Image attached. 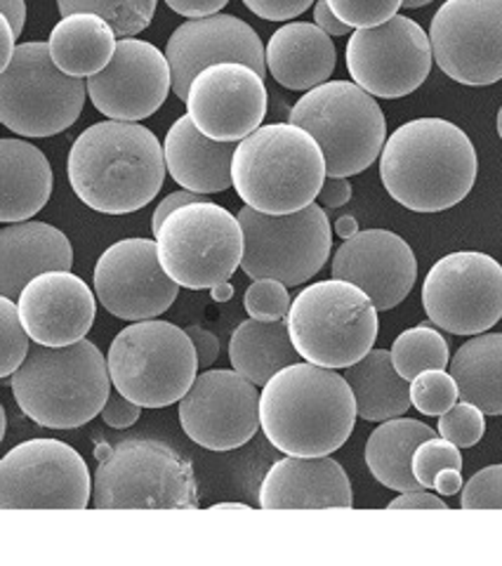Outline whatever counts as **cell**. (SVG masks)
Returning <instances> with one entry per match:
<instances>
[{
	"label": "cell",
	"mask_w": 502,
	"mask_h": 566,
	"mask_svg": "<svg viewBox=\"0 0 502 566\" xmlns=\"http://www.w3.org/2000/svg\"><path fill=\"white\" fill-rule=\"evenodd\" d=\"M166 151L139 123L102 120L85 128L66 158L76 197L104 216H128L151 203L166 180Z\"/></svg>",
	"instance_id": "obj_1"
},
{
	"label": "cell",
	"mask_w": 502,
	"mask_h": 566,
	"mask_svg": "<svg viewBox=\"0 0 502 566\" xmlns=\"http://www.w3.org/2000/svg\"><path fill=\"white\" fill-rule=\"evenodd\" d=\"M479 158L470 135L446 118H416L394 130L380 154L389 197L414 212H441L468 199Z\"/></svg>",
	"instance_id": "obj_2"
},
{
	"label": "cell",
	"mask_w": 502,
	"mask_h": 566,
	"mask_svg": "<svg viewBox=\"0 0 502 566\" xmlns=\"http://www.w3.org/2000/svg\"><path fill=\"white\" fill-rule=\"evenodd\" d=\"M358 411L345 376L295 361L262 387L260 422L269 444L285 455H331L347 444Z\"/></svg>",
	"instance_id": "obj_3"
},
{
	"label": "cell",
	"mask_w": 502,
	"mask_h": 566,
	"mask_svg": "<svg viewBox=\"0 0 502 566\" xmlns=\"http://www.w3.org/2000/svg\"><path fill=\"white\" fill-rule=\"evenodd\" d=\"M6 382L22 413L48 430H76L100 416L114 385L109 361L85 338L64 347L33 343Z\"/></svg>",
	"instance_id": "obj_4"
},
{
	"label": "cell",
	"mask_w": 502,
	"mask_h": 566,
	"mask_svg": "<svg viewBox=\"0 0 502 566\" xmlns=\"http://www.w3.org/2000/svg\"><path fill=\"white\" fill-rule=\"evenodd\" d=\"M231 177L243 206L289 216L318 199L328 170L312 133L293 123H269L239 142Z\"/></svg>",
	"instance_id": "obj_5"
},
{
	"label": "cell",
	"mask_w": 502,
	"mask_h": 566,
	"mask_svg": "<svg viewBox=\"0 0 502 566\" xmlns=\"http://www.w3.org/2000/svg\"><path fill=\"white\" fill-rule=\"evenodd\" d=\"M285 322L300 357L326 368L362 361L380 331L378 307L370 295L335 276L302 289Z\"/></svg>",
	"instance_id": "obj_6"
},
{
	"label": "cell",
	"mask_w": 502,
	"mask_h": 566,
	"mask_svg": "<svg viewBox=\"0 0 502 566\" xmlns=\"http://www.w3.org/2000/svg\"><path fill=\"white\" fill-rule=\"evenodd\" d=\"M289 123L314 135L326 156L328 177L368 170L387 142V120L378 99L354 81L312 87L293 104Z\"/></svg>",
	"instance_id": "obj_7"
},
{
	"label": "cell",
	"mask_w": 502,
	"mask_h": 566,
	"mask_svg": "<svg viewBox=\"0 0 502 566\" xmlns=\"http://www.w3.org/2000/svg\"><path fill=\"white\" fill-rule=\"evenodd\" d=\"M112 382L142 409L179 403L199 376V354L185 328L160 318L125 326L106 354Z\"/></svg>",
	"instance_id": "obj_8"
},
{
	"label": "cell",
	"mask_w": 502,
	"mask_h": 566,
	"mask_svg": "<svg viewBox=\"0 0 502 566\" xmlns=\"http://www.w3.org/2000/svg\"><path fill=\"white\" fill-rule=\"evenodd\" d=\"M97 510L199 507L194 465L160 439H123L95 470Z\"/></svg>",
	"instance_id": "obj_9"
},
{
	"label": "cell",
	"mask_w": 502,
	"mask_h": 566,
	"mask_svg": "<svg viewBox=\"0 0 502 566\" xmlns=\"http://www.w3.org/2000/svg\"><path fill=\"white\" fill-rule=\"evenodd\" d=\"M87 81L66 76L43 41L14 48L0 71V120L20 137H52L79 120Z\"/></svg>",
	"instance_id": "obj_10"
},
{
	"label": "cell",
	"mask_w": 502,
	"mask_h": 566,
	"mask_svg": "<svg viewBox=\"0 0 502 566\" xmlns=\"http://www.w3.org/2000/svg\"><path fill=\"white\" fill-rule=\"evenodd\" d=\"M156 243L164 270L189 291H208L229 281L241 268L245 248L239 218L208 199L168 216Z\"/></svg>",
	"instance_id": "obj_11"
},
{
	"label": "cell",
	"mask_w": 502,
	"mask_h": 566,
	"mask_svg": "<svg viewBox=\"0 0 502 566\" xmlns=\"http://www.w3.org/2000/svg\"><path fill=\"white\" fill-rule=\"evenodd\" d=\"M237 218L245 239L241 270L250 279H279L285 286H300L328 262L333 227L321 203L289 216H269L243 206Z\"/></svg>",
	"instance_id": "obj_12"
},
{
	"label": "cell",
	"mask_w": 502,
	"mask_h": 566,
	"mask_svg": "<svg viewBox=\"0 0 502 566\" xmlns=\"http://www.w3.org/2000/svg\"><path fill=\"white\" fill-rule=\"evenodd\" d=\"M93 474L83 455L60 439H29L0 460L3 510H85Z\"/></svg>",
	"instance_id": "obj_13"
},
{
	"label": "cell",
	"mask_w": 502,
	"mask_h": 566,
	"mask_svg": "<svg viewBox=\"0 0 502 566\" xmlns=\"http://www.w3.org/2000/svg\"><path fill=\"white\" fill-rule=\"evenodd\" d=\"M422 307L446 333L491 331L502 318V264L477 251L443 255L425 276Z\"/></svg>",
	"instance_id": "obj_14"
},
{
	"label": "cell",
	"mask_w": 502,
	"mask_h": 566,
	"mask_svg": "<svg viewBox=\"0 0 502 566\" xmlns=\"http://www.w3.org/2000/svg\"><path fill=\"white\" fill-rule=\"evenodd\" d=\"M347 71L356 85L383 99H399L427 81L435 64L427 31L406 14L380 27L354 29L345 50Z\"/></svg>",
	"instance_id": "obj_15"
},
{
	"label": "cell",
	"mask_w": 502,
	"mask_h": 566,
	"mask_svg": "<svg viewBox=\"0 0 502 566\" xmlns=\"http://www.w3.org/2000/svg\"><path fill=\"white\" fill-rule=\"evenodd\" d=\"M435 62L460 85L502 81V0H446L429 24Z\"/></svg>",
	"instance_id": "obj_16"
},
{
	"label": "cell",
	"mask_w": 502,
	"mask_h": 566,
	"mask_svg": "<svg viewBox=\"0 0 502 566\" xmlns=\"http://www.w3.org/2000/svg\"><path fill=\"white\" fill-rule=\"evenodd\" d=\"M179 424L208 451H234L262 428L260 392L239 370L206 368L179 399Z\"/></svg>",
	"instance_id": "obj_17"
},
{
	"label": "cell",
	"mask_w": 502,
	"mask_h": 566,
	"mask_svg": "<svg viewBox=\"0 0 502 566\" xmlns=\"http://www.w3.org/2000/svg\"><path fill=\"white\" fill-rule=\"evenodd\" d=\"M93 283L97 303L123 322L160 316L182 289L164 270L158 243L151 239H121L106 248L95 264Z\"/></svg>",
	"instance_id": "obj_18"
},
{
	"label": "cell",
	"mask_w": 502,
	"mask_h": 566,
	"mask_svg": "<svg viewBox=\"0 0 502 566\" xmlns=\"http://www.w3.org/2000/svg\"><path fill=\"white\" fill-rule=\"evenodd\" d=\"M185 104L187 116L206 137L241 142L266 116L264 76L241 62L210 64L191 81Z\"/></svg>",
	"instance_id": "obj_19"
},
{
	"label": "cell",
	"mask_w": 502,
	"mask_h": 566,
	"mask_svg": "<svg viewBox=\"0 0 502 566\" xmlns=\"http://www.w3.org/2000/svg\"><path fill=\"white\" fill-rule=\"evenodd\" d=\"M172 91V69L156 45L121 39L109 66L87 78V97L112 120H145Z\"/></svg>",
	"instance_id": "obj_20"
},
{
	"label": "cell",
	"mask_w": 502,
	"mask_h": 566,
	"mask_svg": "<svg viewBox=\"0 0 502 566\" xmlns=\"http://www.w3.org/2000/svg\"><path fill=\"white\" fill-rule=\"evenodd\" d=\"M166 57L172 69V93L182 102L196 74L210 64L241 62L253 66L260 76L269 71L258 31L237 14L224 12L179 24L168 39Z\"/></svg>",
	"instance_id": "obj_21"
},
{
	"label": "cell",
	"mask_w": 502,
	"mask_h": 566,
	"mask_svg": "<svg viewBox=\"0 0 502 566\" xmlns=\"http://www.w3.org/2000/svg\"><path fill=\"white\" fill-rule=\"evenodd\" d=\"M331 272L366 291L378 312L401 305L414 291L418 260L406 239L389 229H364L333 255Z\"/></svg>",
	"instance_id": "obj_22"
},
{
	"label": "cell",
	"mask_w": 502,
	"mask_h": 566,
	"mask_svg": "<svg viewBox=\"0 0 502 566\" xmlns=\"http://www.w3.org/2000/svg\"><path fill=\"white\" fill-rule=\"evenodd\" d=\"M87 283L71 272H45L27 283L17 297L29 338L48 347L83 340L97 318V303Z\"/></svg>",
	"instance_id": "obj_23"
},
{
	"label": "cell",
	"mask_w": 502,
	"mask_h": 566,
	"mask_svg": "<svg viewBox=\"0 0 502 566\" xmlns=\"http://www.w3.org/2000/svg\"><path fill=\"white\" fill-rule=\"evenodd\" d=\"M354 493L345 468L331 455H285L269 468L260 486L264 510L352 507Z\"/></svg>",
	"instance_id": "obj_24"
},
{
	"label": "cell",
	"mask_w": 502,
	"mask_h": 566,
	"mask_svg": "<svg viewBox=\"0 0 502 566\" xmlns=\"http://www.w3.org/2000/svg\"><path fill=\"white\" fill-rule=\"evenodd\" d=\"M74 248L62 229L39 220L0 229V295L17 300L27 283L45 272H71Z\"/></svg>",
	"instance_id": "obj_25"
},
{
	"label": "cell",
	"mask_w": 502,
	"mask_h": 566,
	"mask_svg": "<svg viewBox=\"0 0 502 566\" xmlns=\"http://www.w3.org/2000/svg\"><path fill=\"white\" fill-rule=\"evenodd\" d=\"M239 142L206 137L189 116L177 118L164 139L166 166L172 180L196 193H220L234 187L231 164Z\"/></svg>",
	"instance_id": "obj_26"
},
{
	"label": "cell",
	"mask_w": 502,
	"mask_h": 566,
	"mask_svg": "<svg viewBox=\"0 0 502 566\" xmlns=\"http://www.w3.org/2000/svg\"><path fill=\"white\" fill-rule=\"evenodd\" d=\"M337 62L331 35L310 22H289L266 43V69L285 91L307 93L328 83Z\"/></svg>",
	"instance_id": "obj_27"
},
{
	"label": "cell",
	"mask_w": 502,
	"mask_h": 566,
	"mask_svg": "<svg viewBox=\"0 0 502 566\" xmlns=\"http://www.w3.org/2000/svg\"><path fill=\"white\" fill-rule=\"evenodd\" d=\"M0 222H24L48 206L52 197V168L45 154L20 137L0 139Z\"/></svg>",
	"instance_id": "obj_28"
},
{
	"label": "cell",
	"mask_w": 502,
	"mask_h": 566,
	"mask_svg": "<svg viewBox=\"0 0 502 566\" xmlns=\"http://www.w3.org/2000/svg\"><path fill=\"white\" fill-rule=\"evenodd\" d=\"M118 35L114 27L93 12L66 14L50 31V55L66 76L90 78L109 66Z\"/></svg>",
	"instance_id": "obj_29"
},
{
	"label": "cell",
	"mask_w": 502,
	"mask_h": 566,
	"mask_svg": "<svg viewBox=\"0 0 502 566\" xmlns=\"http://www.w3.org/2000/svg\"><path fill=\"white\" fill-rule=\"evenodd\" d=\"M437 437L429 424L414 418L385 420L366 441V465L383 486L391 491H422L414 474V453L425 439Z\"/></svg>",
	"instance_id": "obj_30"
},
{
	"label": "cell",
	"mask_w": 502,
	"mask_h": 566,
	"mask_svg": "<svg viewBox=\"0 0 502 566\" xmlns=\"http://www.w3.org/2000/svg\"><path fill=\"white\" fill-rule=\"evenodd\" d=\"M345 378L356 397L358 418L385 422L404 416L410 401V380H406L391 361V352L370 349L362 361L345 368Z\"/></svg>",
	"instance_id": "obj_31"
},
{
	"label": "cell",
	"mask_w": 502,
	"mask_h": 566,
	"mask_svg": "<svg viewBox=\"0 0 502 566\" xmlns=\"http://www.w3.org/2000/svg\"><path fill=\"white\" fill-rule=\"evenodd\" d=\"M229 359L234 370L245 376L250 382L264 387L279 370L300 361V352L295 349L289 322H258L248 318L231 333Z\"/></svg>",
	"instance_id": "obj_32"
},
{
	"label": "cell",
	"mask_w": 502,
	"mask_h": 566,
	"mask_svg": "<svg viewBox=\"0 0 502 566\" xmlns=\"http://www.w3.org/2000/svg\"><path fill=\"white\" fill-rule=\"evenodd\" d=\"M460 401H470L487 416H502V333H479L451 359Z\"/></svg>",
	"instance_id": "obj_33"
},
{
	"label": "cell",
	"mask_w": 502,
	"mask_h": 566,
	"mask_svg": "<svg viewBox=\"0 0 502 566\" xmlns=\"http://www.w3.org/2000/svg\"><path fill=\"white\" fill-rule=\"evenodd\" d=\"M389 352L394 366L406 380H414L422 370L451 366V349H448L446 338L429 324L399 333Z\"/></svg>",
	"instance_id": "obj_34"
},
{
	"label": "cell",
	"mask_w": 502,
	"mask_h": 566,
	"mask_svg": "<svg viewBox=\"0 0 502 566\" xmlns=\"http://www.w3.org/2000/svg\"><path fill=\"white\" fill-rule=\"evenodd\" d=\"M158 0H57L60 14L93 12L109 22L118 39H133L139 31H145L154 14Z\"/></svg>",
	"instance_id": "obj_35"
},
{
	"label": "cell",
	"mask_w": 502,
	"mask_h": 566,
	"mask_svg": "<svg viewBox=\"0 0 502 566\" xmlns=\"http://www.w3.org/2000/svg\"><path fill=\"white\" fill-rule=\"evenodd\" d=\"M410 401L422 416H443L451 411L460 401V389L451 370L446 374V368H432L422 370L420 376L410 380Z\"/></svg>",
	"instance_id": "obj_36"
},
{
	"label": "cell",
	"mask_w": 502,
	"mask_h": 566,
	"mask_svg": "<svg viewBox=\"0 0 502 566\" xmlns=\"http://www.w3.org/2000/svg\"><path fill=\"white\" fill-rule=\"evenodd\" d=\"M0 333H3V354H0V378L8 380L20 368L31 349L29 333L22 324L20 310L12 297L0 295Z\"/></svg>",
	"instance_id": "obj_37"
},
{
	"label": "cell",
	"mask_w": 502,
	"mask_h": 566,
	"mask_svg": "<svg viewBox=\"0 0 502 566\" xmlns=\"http://www.w3.org/2000/svg\"><path fill=\"white\" fill-rule=\"evenodd\" d=\"M293 300L285 283L279 279H253L245 295L243 307L250 318L258 322H283L289 318Z\"/></svg>",
	"instance_id": "obj_38"
},
{
	"label": "cell",
	"mask_w": 502,
	"mask_h": 566,
	"mask_svg": "<svg viewBox=\"0 0 502 566\" xmlns=\"http://www.w3.org/2000/svg\"><path fill=\"white\" fill-rule=\"evenodd\" d=\"M437 432L460 449H472L487 434V413L470 401H458L451 411L439 416Z\"/></svg>",
	"instance_id": "obj_39"
},
{
	"label": "cell",
	"mask_w": 502,
	"mask_h": 566,
	"mask_svg": "<svg viewBox=\"0 0 502 566\" xmlns=\"http://www.w3.org/2000/svg\"><path fill=\"white\" fill-rule=\"evenodd\" d=\"M462 470V453L453 441L439 437L425 439L414 453V474L425 489H435V480L441 470Z\"/></svg>",
	"instance_id": "obj_40"
},
{
	"label": "cell",
	"mask_w": 502,
	"mask_h": 566,
	"mask_svg": "<svg viewBox=\"0 0 502 566\" xmlns=\"http://www.w3.org/2000/svg\"><path fill=\"white\" fill-rule=\"evenodd\" d=\"M326 3L352 29L380 27L404 8V0H326Z\"/></svg>",
	"instance_id": "obj_41"
},
{
	"label": "cell",
	"mask_w": 502,
	"mask_h": 566,
	"mask_svg": "<svg viewBox=\"0 0 502 566\" xmlns=\"http://www.w3.org/2000/svg\"><path fill=\"white\" fill-rule=\"evenodd\" d=\"M462 510H502V465H489L479 470L462 486Z\"/></svg>",
	"instance_id": "obj_42"
},
{
	"label": "cell",
	"mask_w": 502,
	"mask_h": 566,
	"mask_svg": "<svg viewBox=\"0 0 502 566\" xmlns=\"http://www.w3.org/2000/svg\"><path fill=\"white\" fill-rule=\"evenodd\" d=\"M316 0H243V6L262 17L266 22L295 20L304 10H310Z\"/></svg>",
	"instance_id": "obj_43"
},
{
	"label": "cell",
	"mask_w": 502,
	"mask_h": 566,
	"mask_svg": "<svg viewBox=\"0 0 502 566\" xmlns=\"http://www.w3.org/2000/svg\"><path fill=\"white\" fill-rule=\"evenodd\" d=\"M102 420L109 424V428L114 430H125V428H133V424L139 420L142 416V406L130 401L125 395H121L118 389L116 392L109 395V399H106L104 409H102Z\"/></svg>",
	"instance_id": "obj_44"
},
{
	"label": "cell",
	"mask_w": 502,
	"mask_h": 566,
	"mask_svg": "<svg viewBox=\"0 0 502 566\" xmlns=\"http://www.w3.org/2000/svg\"><path fill=\"white\" fill-rule=\"evenodd\" d=\"M203 199H206L203 193H196V191H189V189L168 193V197L160 201L156 206V210H154V218H151V232H154V237L158 234L160 224H164L168 220V216H172L175 210H179L182 206H189V203H196V201H203Z\"/></svg>",
	"instance_id": "obj_45"
},
{
	"label": "cell",
	"mask_w": 502,
	"mask_h": 566,
	"mask_svg": "<svg viewBox=\"0 0 502 566\" xmlns=\"http://www.w3.org/2000/svg\"><path fill=\"white\" fill-rule=\"evenodd\" d=\"M187 333H189V338H191V343L196 347V354H199V366L201 368H208V366H212L215 361H218V357H220L218 335L210 333L203 326H189Z\"/></svg>",
	"instance_id": "obj_46"
},
{
	"label": "cell",
	"mask_w": 502,
	"mask_h": 566,
	"mask_svg": "<svg viewBox=\"0 0 502 566\" xmlns=\"http://www.w3.org/2000/svg\"><path fill=\"white\" fill-rule=\"evenodd\" d=\"M349 199H352V185L347 177H326V182L318 193V203L326 208V212L347 206Z\"/></svg>",
	"instance_id": "obj_47"
},
{
	"label": "cell",
	"mask_w": 502,
	"mask_h": 566,
	"mask_svg": "<svg viewBox=\"0 0 502 566\" xmlns=\"http://www.w3.org/2000/svg\"><path fill=\"white\" fill-rule=\"evenodd\" d=\"M229 0H166V6L187 17V20H199V17H210L218 14L222 8H227Z\"/></svg>",
	"instance_id": "obj_48"
},
{
	"label": "cell",
	"mask_w": 502,
	"mask_h": 566,
	"mask_svg": "<svg viewBox=\"0 0 502 566\" xmlns=\"http://www.w3.org/2000/svg\"><path fill=\"white\" fill-rule=\"evenodd\" d=\"M387 510H448V507L439 495L429 493V489H422V491L401 493L399 499H394L387 505Z\"/></svg>",
	"instance_id": "obj_49"
},
{
	"label": "cell",
	"mask_w": 502,
	"mask_h": 566,
	"mask_svg": "<svg viewBox=\"0 0 502 566\" xmlns=\"http://www.w3.org/2000/svg\"><path fill=\"white\" fill-rule=\"evenodd\" d=\"M314 24L324 29L328 35H347L352 27H347L339 17L331 10L326 0H316L314 3Z\"/></svg>",
	"instance_id": "obj_50"
},
{
	"label": "cell",
	"mask_w": 502,
	"mask_h": 566,
	"mask_svg": "<svg viewBox=\"0 0 502 566\" xmlns=\"http://www.w3.org/2000/svg\"><path fill=\"white\" fill-rule=\"evenodd\" d=\"M0 8H3V17L14 29V35L20 39L27 24V3L24 0H0Z\"/></svg>",
	"instance_id": "obj_51"
},
{
	"label": "cell",
	"mask_w": 502,
	"mask_h": 566,
	"mask_svg": "<svg viewBox=\"0 0 502 566\" xmlns=\"http://www.w3.org/2000/svg\"><path fill=\"white\" fill-rule=\"evenodd\" d=\"M462 486H464V482H462V470H456V468L441 470V472L437 474V480H435V491H437L439 495H456V493L462 491Z\"/></svg>",
	"instance_id": "obj_52"
},
{
	"label": "cell",
	"mask_w": 502,
	"mask_h": 566,
	"mask_svg": "<svg viewBox=\"0 0 502 566\" xmlns=\"http://www.w3.org/2000/svg\"><path fill=\"white\" fill-rule=\"evenodd\" d=\"M14 29L10 27V22L6 20L3 17V52H0V71H3L8 64H10V60H12V55H14Z\"/></svg>",
	"instance_id": "obj_53"
},
{
	"label": "cell",
	"mask_w": 502,
	"mask_h": 566,
	"mask_svg": "<svg viewBox=\"0 0 502 566\" xmlns=\"http://www.w3.org/2000/svg\"><path fill=\"white\" fill-rule=\"evenodd\" d=\"M333 229H335V234H337L339 239L347 241V239H352L354 234H358V222H356L354 216H339V218L335 220Z\"/></svg>",
	"instance_id": "obj_54"
},
{
	"label": "cell",
	"mask_w": 502,
	"mask_h": 566,
	"mask_svg": "<svg viewBox=\"0 0 502 566\" xmlns=\"http://www.w3.org/2000/svg\"><path fill=\"white\" fill-rule=\"evenodd\" d=\"M210 295H212L215 303H229V300L234 297V286H231L229 281L218 283V286H212V289H210Z\"/></svg>",
	"instance_id": "obj_55"
},
{
	"label": "cell",
	"mask_w": 502,
	"mask_h": 566,
	"mask_svg": "<svg viewBox=\"0 0 502 566\" xmlns=\"http://www.w3.org/2000/svg\"><path fill=\"white\" fill-rule=\"evenodd\" d=\"M429 3H432V0H404V8L416 10V8H425V6H429Z\"/></svg>",
	"instance_id": "obj_56"
},
{
	"label": "cell",
	"mask_w": 502,
	"mask_h": 566,
	"mask_svg": "<svg viewBox=\"0 0 502 566\" xmlns=\"http://www.w3.org/2000/svg\"><path fill=\"white\" fill-rule=\"evenodd\" d=\"M498 135L502 139V106H500V112H498Z\"/></svg>",
	"instance_id": "obj_57"
}]
</instances>
